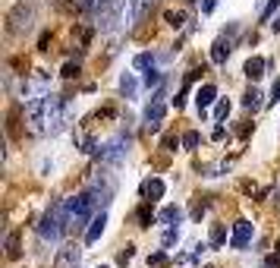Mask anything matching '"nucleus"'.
I'll use <instances>...</instances> for the list:
<instances>
[{"mask_svg":"<svg viewBox=\"0 0 280 268\" xmlns=\"http://www.w3.org/2000/svg\"><path fill=\"white\" fill-rule=\"evenodd\" d=\"M136 69H155V54H139V57L133 60Z\"/></svg>","mask_w":280,"mask_h":268,"instance_id":"4be33fe9","label":"nucleus"},{"mask_svg":"<svg viewBox=\"0 0 280 268\" xmlns=\"http://www.w3.org/2000/svg\"><path fill=\"white\" fill-rule=\"evenodd\" d=\"M32 22H35V10H32V4L19 0V4L10 10V16H7V32H10V35H26V32L32 29Z\"/></svg>","mask_w":280,"mask_h":268,"instance_id":"39448f33","label":"nucleus"},{"mask_svg":"<svg viewBox=\"0 0 280 268\" xmlns=\"http://www.w3.org/2000/svg\"><path fill=\"white\" fill-rule=\"evenodd\" d=\"M161 73H155V69H148V73H145V88H155V85H161Z\"/></svg>","mask_w":280,"mask_h":268,"instance_id":"c85d7f7f","label":"nucleus"},{"mask_svg":"<svg viewBox=\"0 0 280 268\" xmlns=\"http://www.w3.org/2000/svg\"><path fill=\"white\" fill-rule=\"evenodd\" d=\"M242 107H246V111H258L261 107V92L258 88H249V92L242 95Z\"/></svg>","mask_w":280,"mask_h":268,"instance_id":"6ab92c4d","label":"nucleus"},{"mask_svg":"<svg viewBox=\"0 0 280 268\" xmlns=\"http://www.w3.org/2000/svg\"><path fill=\"white\" fill-rule=\"evenodd\" d=\"M176 240H180V227L170 224V227H167V234H164V246H173Z\"/></svg>","mask_w":280,"mask_h":268,"instance_id":"bb28decb","label":"nucleus"},{"mask_svg":"<svg viewBox=\"0 0 280 268\" xmlns=\"http://www.w3.org/2000/svg\"><path fill=\"white\" fill-rule=\"evenodd\" d=\"M69 230V221H66V208H63V202H57V205H50L47 211H44V218L38 221V237L44 240V243H60V237Z\"/></svg>","mask_w":280,"mask_h":268,"instance_id":"f03ea898","label":"nucleus"},{"mask_svg":"<svg viewBox=\"0 0 280 268\" xmlns=\"http://www.w3.org/2000/svg\"><path fill=\"white\" fill-rule=\"evenodd\" d=\"M180 218H183V208H180V205H167V208L158 214L161 224H180Z\"/></svg>","mask_w":280,"mask_h":268,"instance_id":"a211bd4d","label":"nucleus"},{"mask_svg":"<svg viewBox=\"0 0 280 268\" xmlns=\"http://www.w3.org/2000/svg\"><path fill=\"white\" fill-rule=\"evenodd\" d=\"M223 240H227V230H223V224H211V249H220Z\"/></svg>","mask_w":280,"mask_h":268,"instance_id":"aec40b11","label":"nucleus"},{"mask_svg":"<svg viewBox=\"0 0 280 268\" xmlns=\"http://www.w3.org/2000/svg\"><path fill=\"white\" fill-rule=\"evenodd\" d=\"M79 262H82V249L76 243H66L54 259V268H79Z\"/></svg>","mask_w":280,"mask_h":268,"instance_id":"6e6552de","label":"nucleus"},{"mask_svg":"<svg viewBox=\"0 0 280 268\" xmlns=\"http://www.w3.org/2000/svg\"><path fill=\"white\" fill-rule=\"evenodd\" d=\"M120 92H123L126 98H133V95H136V79L129 76V73H126V76L120 79Z\"/></svg>","mask_w":280,"mask_h":268,"instance_id":"5701e85b","label":"nucleus"},{"mask_svg":"<svg viewBox=\"0 0 280 268\" xmlns=\"http://www.w3.org/2000/svg\"><path fill=\"white\" fill-rule=\"evenodd\" d=\"M101 268H104V265H101Z\"/></svg>","mask_w":280,"mask_h":268,"instance_id":"79ce46f5","label":"nucleus"},{"mask_svg":"<svg viewBox=\"0 0 280 268\" xmlns=\"http://www.w3.org/2000/svg\"><path fill=\"white\" fill-rule=\"evenodd\" d=\"M129 152V139L126 136H114L110 142H104V145L98 149V158H101V164H120V161L126 158Z\"/></svg>","mask_w":280,"mask_h":268,"instance_id":"0eeeda50","label":"nucleus"},{"mask_svg":"<svg viewBox=\"0 0 280 268\" xmlns=\"http://www.w3.org/2000/svg\"><path fill=\"white\" fill-rule=\"evenodd\" d=\"M88 192L95 196V202H98V208H107L110 202H114V192H117V180L110 174H101V177H95V180L88 183Z\"/></svg>","mask_w":280,"mask_h":268,"instance_id":"423d86ee","label":"nucleus"},{"mask_svg":"<svg viewBox=\"0 0 280 268\" xmlns=\"http://www.w3.org/2000/svg\"><path fill=\"white\" fill-rule=\"evenodd\" d=\"M211 139H214V142H223V139H227V130H223L220 123H217V127H214V133H211Z\"/></svg>","mask_w":280,"mask_h":268,"instance_id":"72a5a7b5","label":"nucleus"},{"mask_svg":"<svg viewBox=\"0 0 280 268\" xmlns=\"http://www.w3.org/2000/svg\"><path fill=\"white\" fill-rule=\"evenodd\" d=\"M129 259H133V246H126V249H123V253L117 256V262H120V265H126Z\"/></svg>","mask_w":280,"mask_h":268,"instance_id":"f704fd0d","label":"nucleus"},{"mask_svg":"<svg viewBox=\"0 0 280 268\" xmlns=\"http://www.w3.org/2000/svg\"><path fill=\"white\" fill-rule=\"evenodd\" d=\"M271 101H280V79H277L274 88H271Z\"/></svg>","mask_w":280,"mask_h":268,"instance_id":"58836bf2","label":"nucleus"},{"mask_svg":"<svg viewBox=\"0 0 280 268\" xmlns=\"http://www.w3.org/2000/svg\"><path fill=\"white\" fill-rule=\"evenodd\" d=\"M104 227H107V211L101 208L95 218H91L88 230H85V243H98V240H101V234H104Z\"/></svg>","mask_w":280,"mask_h":268,"instance_id":"f8f14e48","label":"nucleus"},{"mask_svg":"<svg viewBox=\"0 0 280 268\" xmlns=\"http://www.w3.org/2000/svg\"><path fill=\"white\" fill-rule=\"evenodd\" d=\"M126 7V0H91V16H95V26L101 32H110L120 22V13Z\"/></svg>","mask_w":280,"mask_h":268,"instance_id":"20e7f679","label":"nucleus"},{"mask_svg":"<svg viewBox=\"0 0 280 268\" xmlns=\"http://www.w3.org/2000/svg\"><path fill=\"white\" fill-rule=\"evenodd\" d=\"M214 7H217V0H201V13H205V16L214 13Z\"/></svg>","mask_w":280,"mask_h":268,"instance_id":"c9c22d12","label":"nucleus"},{"mask_svg":"<svg viewBox=\"0 0 280 268\" xmlns=\"http://www.w3.org/2000/svg\"><path fill=\"white\" fill-rule=\"evenodd\" d=\"M230 51H233V38H227V35H223V38H217V41H214L211 60H214V63H223V60L230 57Z\"/></svg>","mask_w":280,"mask_h":268,"instance_id":"ddd939ff","label":"nucleus"},{"mask_svg":"<svg viewBox=\"0 0 280 268\" xmlns=\"http://www.w3.org/2000/svg\"><path fill=\"white\" fill-rule=\"evenodd\" d=\"M265 66H268V60L252 57V60H246V66H242V73H246L249 79H261V76H265Z\"/></svg>","mask_w":280,"mask_h":268,"instance_id":"dca6fc26","label":"nucleus"},{"mask_svg":"<svg viewBox=\"0 0 280 268\" xmlns=\"http://www.w3.org/2000/svg\"><path fill=\"white\" fill-rule=\"evenodd\" d=\"M180 145H183V139H176V136H167V139H164V149H167V152H176Z\"/></svg>","mask_w":280,"mask_h":268,"instance_id":"7c9ffc66","label":"nucleus"},{"mask_svg":"<svg viewBox=\"0 0 280 268\" xmlns=\"http://www.w3.org/2000/svg\"><path fill=\"white\" fill-rule=\"evenodd\" d=\"M63 208H66V221L69 227H85L91 224V218H95V196L91 192H79V196H69V199H63Z\"/></svg>","mask_w":280,"mask_h":268,"instance_id":"f257e3e1","label":"nucleus"},{"mask_svg":"<svg viewBox=\"0 0 280 268\" xmlns=\"http://www.w3.org/2000/svg\"><path fill=\"white\" fill-rule=\"evenodd\" d=\"M133 218L139 221V227H151V221H155V211H151V199H145L139 208H136V214Z\"/></svg>","mask_w":280,"mask_h":268,"instance_id":"2eb2a0df","label":"nucleus"},{"mask_svg":"<svg viewBox=\"0 0 280 268\" xmlns=\"http://www.w3.org/2000/svg\"><path fill=\"white\" fill-rule=\"evenodd\" d=\"M265 268H280V259H277V256H268V259H265Z\"/></svg>","mask_w":280,"mask_h":268,"instance_id":"4c0bfd02","label":"nucleus"},{"mask_svg":"<svg viewBox=\"0 0 280 268\" xmlns=\"http://www.w3.org/2000/svg\"><path fill=\"white\" fill-rule=\"evenodd\" d=\"M7 259H19V234H7Z\"/></svg>","mask_w":280,"mask_h":268,"instance_id":"412c9836","label":"nucleus"},{"mask_svg":"<svg viewBox=\"0 0 280 268\" xmlns=\"http://www.w3.org/2000/svg\"><path fill=\"white\" fill-rule=\"evenodd\" d=\"M47 82H50V76L47 73H35L26 85H22V95H26V101H32V98H41L44 95V88H47Z\"/></svg>","mask_w":280,"mask_h":268,"instance_id":"1a4fd4ad","label":"nucleus"},{"mask_svg":"<svg viewBox=\"0 0 280 268\" xmlns=\"http://www.w3.org/2000/svg\"><path fill=\"white\" fill-rule=\"evenodd\" d=\"M249 240H252V224H249V221H236L233 237H230V246H233V249H246Z\"/></svg>","mask_w":280,"mask_h":268,"instance_id":"9d476101","label":"nucleus"},{"mask_svg":"<svg viewBox=\"0 0 280 268\" xmlns=\"http://www.w3.org/2000/svg\"><path fill=\"white\" fill-rule=\"evenodd\" d=\"M60 76H63V79H76V76H79V63H66Z\"/></svg>","mask_w":280,"mask_h":268,"instance_id":"c756f323","label":"nucleus"},{"mask_svg":"<svg viewBox=\"0 0 280 268\" xmlns=\"http://www.w3.org/2000/svg\"><path fill=\"white\" fill-rule=\"evenodd\" d=\"M98 149H101V145H98V142L91 139V136H79V152L88 155V152H98Z\"/></svg>","mask_w":280,"mask_h":268,"instance_id":"393cba45","label":"nucleus"},{"mask_svg":"<svg viewBox=\"0 0 280 268\" xmlns=\"http://www.w3.org/2000/svg\"><path fill=\"white\" fill-rule=\"evenodd\" d=\"M164 22H167V26H173V29H180V26L186 22V16H183V13H173V10H167V13H164Z\"/></svg>","mask_w":280,"mask_h":268,"instance_id":"b1692460","label":"nucleus"},{"mask_svg":"<svg viewBox=\"0 0 280 268\" xmlns=\"http://www.w3.org/2000/svg\"><path fill=\"white\" fill-rule=\"evenodd\" d=\"M47 44H50V35L44 32V35H41V41H38V47H41V51H47Z\"/></svg>","mask_w":280,"mask_h":268,"instance_id":"ea45409f","label":"nucleus"},{"mask_svg":"<svg viewBox=\"0 0 280 268\" xmlns=\"http://www.w3.org/2000/svg\"><path fill=\"white\" fill-rule=\"evenodd\" d=\"M214 98H217V88H214L211 82H208V85H201L198 92H195V104H198V114H201V117H205V107H208Z\"/></svg>","mask_w":280,"mask_h":268,"instance_id":"4468645a","label":"nucleus"},{"mask_svg":"<svg viewBox=\"0 0 280 268\" xmlns=\"http://www.w3.org/2000/svg\"><path fill=\"white\" fill-rule=\"evenodd\" d=\"M195 145H198V133H183V149L195 152Z\"/></svg>","mask_w":280,"mask_h":268,"instance_id":"a878e982","label":"nucleus"},{"mask_svg":"<svg viewBox=\"0 0 280 268\" xmlns=\"http://www.w3.org/2000/svg\"><path fill=\"white\" fill-rule=\"evenodd\" d=\"M164 111H167L164 101H161V98H155L151 104L145 107V127H148V130H158V127H161V120H164Z\"/></svg>","mask_w":280,"mask_h":268,"instance_id":"9b49d317","label":"nucleus"},{"mask_svg":"<svg viewBox=\"0 0 280 268\" xmlns=\"http://www.w3.org/2000/svg\"><path fill=\"white\" fill-rule=\"evenodd\" d=\"M69 123V104L60 95H44V133L57 136Z\"/></svg>","mask_w":280,"mask_h":268,"instance_id":"7ed1b4c3","label":"nucleus"},{"mask_svg":"<svg viewBox=\"0 0 280 268\" xmlns=\"http://www.w3.org/2000/svg\"><path fill=\"white\" fill-rule=\"evenodd\" d=\"M227 114H230V101H217V107H214V120H227Z\"/></svg>","mask_w":280,"mask_h":268,"instance_id":"cd10ccee","label":"nucleus"},{"mask_svg":"<svg viewBox=\"0 0 280 268\" xmlns=\"http://www.w3.org/2000/svg\"><path fill=\"white\" fill-rule=\"evenodd\" d=\"M76 10H91V0H69Z\"/></svg>","mask_w":280,"mask_h":268,"instance_id":"e433bc0d","label":"nucleus"},{"mask_svg":"<svg viewBox=\"0 0 280 268\" xmlns=\"http://www.w3.org/2000/svg\"><path fill=\"white\" fill-rule=\"evenodd\" d=\"M277 7H280V0H268V7L261 10V19H271V13H274Z\"/></svg>","mask_w":280,"mask_h":268,"instance_id":"473e14b6","label":"nucleus"},{"mask_svg":"<svg viewBox=\"0 0 280 268\" xmlns=\"http://www.w3.org/2000/svg\"><path fill=\"white\" fill-rule=\"evenodd\" d=\"M271 26H274V32H280V19H277V22H271Z\"/></svg>","mask_w":280,"mask_h":268,"instance_id":"a19ab883","label":"nucleus"},{"mask_svg":"<svg viewBox=\"0 0 280 268\" xmlns=\"http://www.w3.org/2000/svg\"><path fill=\"white\" fill-rule=\"evenodd\" d=\"M142 196H145V199H161V196H164V180H158V177H155V180H145L142 183Z\"/></svg>","mask_w":280,"mask_h":268,"instance_id":"f3484780","label":"nucleus"},{"mask_svg":"<svg viewBox=\"0 0 280 268\" xmlns=\"http://www.w3.org/2000/svg\"><path fill=\"white\" fill-rule=\"evenodd\" d=\"M148 265H151V268H161V265H167V256H164V253H155V256H148Z\"/></svg>","mask_w":280,"mask_h":268,"instance_id":"2f4dec72","label":"nucleus"}]
</instances>
